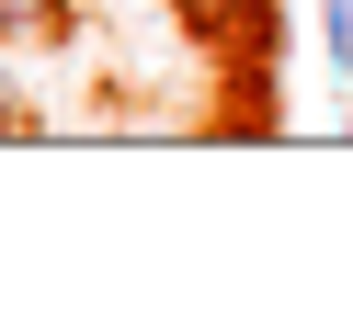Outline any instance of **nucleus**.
<instances>
[{"mask_svg": "<svg viewBox=\"0 0 353 330\" xmlns=\"http://www.w3.org/2000/svg\"><path fill=\"white\" fill-rule=\"evenodd\" d=\"M69 34V0H0V46H46Z\"/></svg>", "mask_w": 353, "mask_h": 330, "instance_id": "nucleus-1", "label": "nucleus"}, {"mask_svg": "<svg viewBox=\"0 0 353 330\" xmlns=\"http://www.w3.org/2000/svg\"><path fill=\"white\" fill-rule=\"evenodd\" d=\"M171 12H183V34H205V46H228V34L251 23V12H274V0H171Z\"/></svg>", "mask_w": 353, "mask_h": 330, "instance_id": "nucleus-2", "label": "nucleus"}, {"mask_svg": "<svg viewBox=\"0 0 353 330\" xmlns=\"http://www.w3.org/2000/svg\"><path fill=\"white\" fill-rule=\"evenodd\" d=\"M319 46H330V69L353 80V0H319Z\"/></svg>", "mask_w": 353, "mask_h": 330, "instance_id": "nucleus-3", "label": "nucleus"}, {"mask_svg": "<svg viewBox=\"0 0 353 330\" xmlns=\"http://www.w3.org/2000/svg\"><path fill=\"white\" fill-rule=\"evenodd\" d=\"M23 125L34 114H23V92H12V69H0V137H23Z\"/></svg>", "mask_w": 353, "mask_h": 330, "instance_id": "nucleus-4", "label": "nucleus"}]
</instances>
